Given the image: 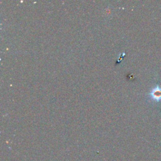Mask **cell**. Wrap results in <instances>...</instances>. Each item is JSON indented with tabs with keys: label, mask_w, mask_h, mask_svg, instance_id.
Listing matches in <instances>:
<instances>
[{
	"label": "cell",
	"mask_w": 161,
	"mask_h": 161,
	"mask_svg": "<svg viewBox=\"0 0 161 161\" xmlns=\"http://www.w3.org/2000/svg\"><path fill=\"white\" fill-rule=\"evenodd\" d=\"M149 95L155 101H158L161 100V87L157 85L152 89L149 93Z\"/></svg>",
	"instance_id": "1"
}]
</instances>
